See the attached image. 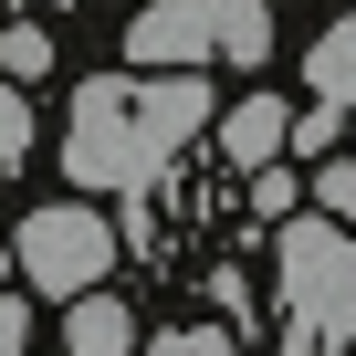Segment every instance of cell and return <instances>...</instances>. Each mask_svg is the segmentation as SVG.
<instances>
[{
  "instance_id": "6da1fadb",
  "label": "cell",
  "mask_w": 356,
  "mask_h": 356,
  "mask_svg": "<svg viewBox=\"0 0 356 356\" xmlns=\"http://www.w3.org/2000/svg\"><path fill=\"white\" fill-rule=\"evenodd\" d=\"M210 84L200 74H95L74 84V136H63V168L84 189H147V178L210 136Z\"/></svg>"
},
{
  "instance_id": "7a4b0ae2",
  "label": "cell",
  "mask_w": 356,
  "mask_h": 356,
  "mask_svg": "<svg viewBox=\"0 0 356 356\" xmlns=\"http://www.w3.org/2000/svg\"><path fill=\"white\" fill-rule=\"evenodd\" d=\"M273 53V0H147L126 22L136 74H200V63H262Z\"/></svg>"
},
{
  "instance_id": "3957f363",
  "label": "cell",
  "mask_w": 356,
  "mask_h": 356,
  "mask_svg": "<svg viewBox=\"0 0 356 356\" xmlns=\"http://www.w3.org/2000/svg\"><path fill=\"white\" fill-rule=\"evenodd\" d=\"M273 283L304 346H356V231L346 220H283Z\"/></svg>"
},
{
  "instance_id": "277c9868",
  "label": "cell",
  "mask_w": 356,
  "mask_h": 356,
  "mask_svg": "<svg viewBox=\"0 0 356 356\" xmlns=\"http://www.w3.org/2000/svg\"><path fill=\"white\" fill-rule=\"evenodd\" d=\"M105 273H115V220H95L84 200H53L22 220V283L32 293L74 304V293H105Z\"/></svg>"
},
{
  "instance_id": "5b68a950",
  "label": "cell",
  "mask_w": 356,
  "mask_h": 356,
  "mask_svg": "<svg viewBox=\"0 0 356 356\" xmlns=\"http://www.w3.org/2000/svg\"><path fill=\"white\" fill-rule=\"evenodd\" d=\"M210 126H220V147H231L241 168H273V157H283L293 105H283V95H241V105H231V115H210Z\"/></svg>"
},
{
  "instance_id": "8992f818",
  "label": "cell",
  "mask_w": 356,
  "mask_h": 356,
  "mask_svg": "<svg viewBox=\"0 0 356 356\" xmlns=\"http://www.w3.org/2000/svg\"><path fill=\"white\" fill-rule=\"evenodd\" d=\"M63 356H136V314L115 293H74L63 304Z\"/></svg>"
},
{
  "instance_id": "52a82bcc",
  "label": "cell",
  "mask_w": 356,
  "mask_h": 356,
  "mask_svg": "<svg viewBox=\"0 0 356 356\" xmlns=\"http://www.w3.org/2000/svg\"><path fill=\"white\" fill-rule=\"evenodd\" d=\"M304 74H314V95H325L335 115H356V22H335V32L304 53Z\"/></svg>"
},
{
  "instance_id": "ba28073f",
  "label": "cell",
  "mask_w": 356,
  "mask_h": 356,
  "mask_svg": "<svg viewBox=\"0 0 356 356\" xmlns=\"http://www.w3.org/2000/svg\"><path fill=\"white\" fill-rule=\"evenodd\" d=\"M0 63H11V84L53 74V32H42V22H11V32H0Z\"/></svg>"
},
{
  "instance_id": "9c48e42d",
  "label": "cell",
  "mask_w": 356,
  "mask_h": 356,
  "mask_svg": "<svg viewBox=\"0 0 356 356\" xmlns=\"http://www.w3.org/2000/svg\"><path fill=\"white\" fill-rule=\"evenodd\" d=\"M335 136H346V115H335V105H314V115H293V126H283V157H314V168H325V157H335Z\"/></svg>"
},
{
  "instance_id": "30bf717a",
  "label": "cell",
  "mask_w": 356,
  "mask_h": 356,
  "mask_svg": "<svg viewBox=\"0 0 356 356\" xmlns=\"http://www.w3.org/2000/svg\"><path fill=\"white\" fill-rule=\"evenodd\" d=\"M147 356H241V346H231L220 325H168V335H157Z\"/></svg>"
},
{
  "instance_id": "8fae6325",
  "label": "cell",
  "mask_w": 356,
  "mask_h": 356,
  "mask_svg": "<svg viewBox=\"0 0 356 356\" xmlns=\"http://www.w3.org/2000/svg\"><path fill=\"white\" fill-rule=\"evenodd\" d=\"M22 157H32V105L0 84V168H22Z\"/></svg>"
},
{
  "instance_id": "7c38bea8",
  "label": "cell",
  "mask_w": 356,
  "mask_h": 356,
  "mask_svg": "<svg viewBox=\"0 0 356 356\" xmlns=\"http://www.w3.org/2000/svg\"><path fill=\"white\" fill-rule=\"evenodd\" d=\"M314 200H325V210H356V168H346V157L314 168Z\"/></svg>"
},
{
  "instance_id": "4fadbf2b",
  "label": "cell",
  "mask_w": 356,
  "mask_h": 356,
  "mask_svg": "<svg viewBox=\"0 0 356 356\" xmlns=\"http://www.w3.org/2000/svg\"><path fill=\"white\" fill-rule=\"evenodd\" d=\"M0 356H22V304H0Z\"/></svg>"
},
{
  "instance_id": "5bb4252c",
  "label": "cell",
  "mask_w": 356,
  "mask_h": 356,
  "mask_svg": "<svg viewBox=\"0 0 356 356\" xmlns=\"http://www.w3.org/2000/svg\"><path fill=\"white\" fill-rule=\"evenodd\" d=\"M0 273H11V252H0Z\"/></svg>"
}]
</instances>
